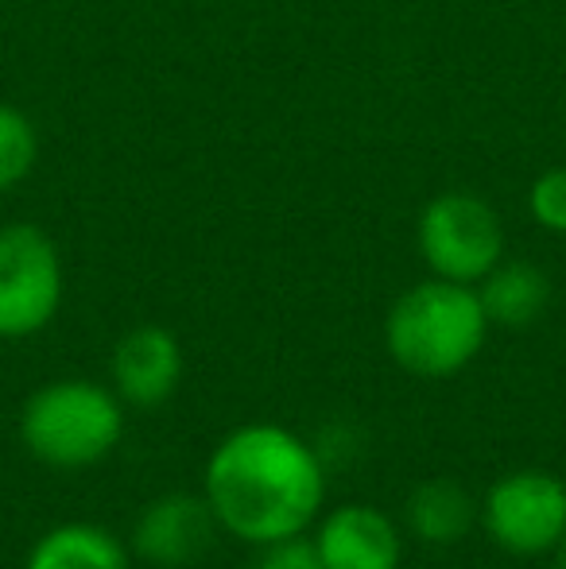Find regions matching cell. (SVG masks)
<instances>
[{
	"instance_id": "1",
	"label": "cell",
	"mask_w": 566,
	"mask_h": 569,
	"mask_svg": "<svg viewBox=\"0 0 566 569\" xmlns=\"http://www.w3.org/2000/svg\"><path fill=\"white\" fill-rule=\"evenodd\" d=\"M326 496L322 461L302 438L252 422L226 438L206 465V500L229 535L268 547L310 527Z\"/></svg>"
},
{
	"instance_id": "2",
	"label": "cell",
	"mask_w": 566,
	"mask_h": 569,
	"mask_svg": "<svg viewBox=\"0 0 566 569\" xmlns=\"http://www.w3.org/2000/svg\"><path fill=\"white\" fill-rule=\"evenodd\" d=\"M485 333H489V315L481 307V295L469 283H450L438 276L404 291L385 322L393 360L427 380L461 372L481 352Z\"/></svg>"
},
{
	"instance_id": "3",
	"label": "cell",
	"mask_w": 566,
	"mask_h": 569,
	"mask_svg": "<svg viewBox=\"0 0 566 569\" xmlns=\"http://www.w3.org/2000/svg\"><path fill=\"white\" fill-rule=\"evenodd\" d=\"M125 435L121 396L90 380H54L23 403L20 438L54 469H86L113 453Z\"/></svg>"
},
{
	"instance_id": "4",
	"label": "cell",
	"mask_w": 566,
	"mask_h": 569,
	"mask_svg": "<svg viewBox=\"0 0 566 569\" xmlns=\"http://www.w3.org/2000/svg\"><path fill=\"white\" fill-rule=\"evenodd\" d=\"M419 252L438 279L481 283L505 260V229L489 202L474 194H438L419 218Z\"/></svg>"
},
{
	"instance_id": "5",
	"label": "cell",
	"mask_w": 566,
	"mask_h": 569,
	"mask_svg": "<svg viewBox=\"0 0 566 569\" xmlns=\"http://www.w3.org/2000/svg\"><path fill=\"white\" fill-rule=\"evenodd\" d=\"M62 302V260L43 229L0 226V338L39 333Z\"/></svg>"
},
{
	"instance_id": "6",
	"label": "cell",
	"mask_w": 566,
	"mask_h": 569,
	"mask_svg": "<svg viewBox=\"0 0 566 569\" xmlns=\"http://www.w3.org/2000/svg\"><path fill=\"white\" fill-rule=\"evenodd\" d=\"M481 523L500 550L536 558L566 539V485L552 472L524 469L497 480L481 503Z\"/></svg>"
},
{
	"instance_id": "7",
	"label": "cell",
	"mask_w": 566,
	"mask_h": 569,
	"mask_svg": "<svg viewBox=\"0 0 566 569\" xmlns=\"http://www.w3.org/2000/svg\"><path fill=\"white\" fill-rule=\"evenodd\" d=\"M315 550L326 569H400L404 539L380 508L346 503L322 519Z\"/></svg>"
},
{
	"instance_id": "8",
	"label": "cell",
	"mask_w": 566,
	"mask_h": 569,
	"mask_svg": "<svg viewBox=\"0 0 566 569\" xmlns=\"http://www.w3.org/2000/svg\"><path fill=\"white\" fill-rule=\"evenodd\" d=\"M214 508L198 496H163L148 503L132 531V547L151 566H187L206 555L214 539Z\"/></svg>"
},
{
	"instance_id": "9",
	"label": "cell",
	"mask_w": 566,
	"mask_h": 569,
	"mask_svg": "<svg viewBox=\"0 0 566 569\" xmlns=\"http://www.w3.org/2000/svg\"><path fill=\"white\" fill-rule=\"evenodd\" d=\"M182 376V349L163 326H137L113 349V388L121 403L159 407Z\"/></svg>"
},
{
	"instance_id": "10",
	"label": "cell",
	"mask_w": 566,
	"mask_h": 569,
	"mask_svg": "<svg viewBox=\"0 0 566 569\" xmlns=\"http://www.w3.org/2000/svg\"><path fill=\"white\" fill-rule=\"evenodd\" d=\"M481 307L489 315V326H508V330H524L547 310L552 299V283L536 263L524 260H500L489 276L481 279Z\"/></svg>"
},
{
	"instance_id": "11",
	"label": "cell",
	"mask_w": 566,
	"mask_h": 569,
	"mask_svg": "<svg viewBox=\"0 0 566 569\" xmlns=\"http://www.w3.org/2000/svg\"><path fill=\"white\" fill-rule=\"evenodd\" d=\"M477 519H481V511L458 480H424L408 496L411 531L430 547H450V542L466 539Z\"/></svg>"
},
{
	"instance_id": "12",
	"label": "cell",
	"mask_w": 566,
	"mask_h": 569,
	"mask_svg": "<svg viewBox=\"0 0 566 569\" xmlns=\"http://www.w3.org/2000/svg\"><path fill=\"white\" fill-rule=\"evenodd\" d=\"M23 569H129L121 539L90 523L54 527L31 547Z\"/></svg>"
},
{
	"instance_id": "13",
	"label": "cell",
	"mask_w": 566,
	"mask_h": 569,
	"mask_svg": "<svg viewBox=\"0 0 566 569\" xmlns=\"http://www.w3.org/2000/svg\"><path fill=\"white\" fill-rule=\"evenodd\" d=\"M39 159V136L36 124L20 113L16 106L0 101V194L20 187Z\"/></svg>"
},
{
	"instance_id": "14",
	"label": "cell",
	"mask_w": 566,
	"mask_h": 569,
	"mask_svg": "<svg viewBox=\"0 0 566 569\" xmlns=\"http://www.w3.org/2000/svg\"><path fill=\"white\" fill-rule=\"evenodd\" d=\"M528 210L532 218L552 232H566V167L544 171L528 190Z\"/></svg>"
},
{
	"instance_id": "15",
	"label": "cell",
	"mask_w": 566,
	"mask_h": 569,
	"mask_svg": "<svg viewBox=\"0 0 566 569\" xmlns=\"http://www.w3.org/2000/svg\"><path fill=\"white\" fill-rule=\"evenodd\" d=\"M252 569H326L322 558H318L315 542L307 539H280V542H268L265 555L257 558Z\"/></svg>"
},
{
	"instance_id": "16",
	"label": "cell",
	"mask_w": 566,
	"mask_h": 569,
	"mask_svg": "<svg viewBox=\"0 0 566 569\" xmlns=\"http://www.w3.org/2000/svg\"><path fill=\"white\" fill-rule=\"evenodd\" d=\"M559 569H566V539L559 542Z\"/></svg>"
}]
</instances>
